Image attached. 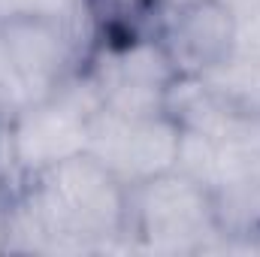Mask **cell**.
<instances>
[{
	"instance_id": "6da1fadb",
	"label": "cell",
	"mask_w": 260,
	"mask_h": 257,
	"mask_svg": "<svg viewBox=\"0 0 260 257\" xmlns=\"http://www.w3.org/2000/svg\"><path fill=\"white\" fill-rule=\"evenodd\" d=\"M34 179L37 185L27 197L49 224V251L88 248L97 239L121 233L127 221V185L88 151Z\"/></svg>"
},
{
	"instance_id": "7a4b0ae2",
	"label": "cell",
	"mask_w": 260,
	"mask_h": 257,
	"mask_svg": "<svg viewBox=\"0 0 260 257\" xmlns=\"http://www.w3.org/2000/svg\"><path fill=\"white\" fill-rule=\"evenodd\" d=\"M179 142L182 124L167 112L151 118H124L103 106L91 118L88 154L130 188L176 170Z\"/></svg>"
},
{
	"instance_id": "3957f363",
	"label": "cell",
	"mask_w": 260,
	"mask_h": 257,
	"mask_svg": "<svg viewBox=\"0 0 260 257\" xmlns=\"http://www.w3.org/2000/svg\"><path fill=\"white\" fill-rule=\"evenodd\" d=\"M130 200L136 230L151 242V248L188 251L197 248L203 233L221 230L212 194L179 170L130 185Z\"/></svg>"
},
{
	"instance_id": "277c9868",
	"label": "cell",
	"mask_w": 260,
	"mask_h": 257,
	"mask_svg": "<svg viewBox=\"0 0 260 257\" xmlns=\"http://www.w3.org/2000/svg\"><path fill=\"white\" fill-rule=\"evenodd\" d=\"M9 136H12V151L21 173L40 176L88 151L91 118L67 106L55 94H49L12 115Z\"/></svg>"
},
{
	"instance_id": "5b68a950",
	"label": "cell",
	"mask_w": 260,
	"mask_h": 257,
	"mask_svg": "<svg viewBox=\"0 0 260 257\" xmlns=\"http://www.w3.org/2000/svg\"><path fill=\"white\" fill-rule=\"evenodd\" d=\"M0 37L30 91V100L49 97L67 76L73 52V40L64 18H43V15L6 18L0 21Z\"/></svg>"
},
{
	"instance_id": "8992f818",
	"label": "cell",
	"mask_w": 260,
	"mask_h": 257,
	"mask_svg": "<svg viewBox=\"0 0 260 257\" xmlns=\"http://www.w3.org/2000/svg\"><path fill=\"white\" fill-rule=\"evenodd\" d=\"M179 18L173 24L176 40V64H191L188 73L224 61L233 52V15L218 0H203L188 9H176Z\"/></svg>"
},
{
	"instance_id": "52a82bcc",
	"label": "cell",
	"mask_w": 260,
	"mask_h": 257,
	"mask_svg": "<svg viewBox=\"0 0 260 257\" xmlns=\"http://www.w3.org/2000/svg\"><path fill=\"white\" fill-rule=\"evenodd\" d=\"M197 76L227 106H233L239 112H257L260 115V61L227 55L224 61L200 70Z\"/></svg>"
},
{
	"instance_id": "ba28073f",
	"label": "cell",
	"mask_w": 260,
	"mask_h": 257,
	"mask_svg": "<svg viewBox=\"0 0 260 257\" xmlns=\"http://www.w3.org/2000/svg\"><path fill=\"white\" fill-rule=\"evenodd\" d=\"M179 76L176 58L154 40H139L124 46L112 58V73L103 79H130V82H145V85H160L170 88V82Z\"/></svg>"
},
{
	"instance_id": "9c48e42d",
	"label": "cell",
	"mask_w": 260,
	"mask_h": 257,
	"mask_svg": "<svg viewBox=\"0 0 260 257\" xmlns=\"http://www.w3.org/2000/svg\"><path fill=\"white\" fill-rule=\"evenodd\" d=\"M103 106L124 118H151L167 112V88L130 82V79H100Z\"/></svg>"
},
{
	"instance_id": "30bf717a",
	"label": "cell",
	"mask_w": 260,
	"mask_h": 257,
	"mask_svg": "<svg viewBox=\"0 0 260 257\" xmlns=\"http://www.w3.org/2000/svg\"><path fill=\"white\" fill-rule=\"evenodd\" d=\"M76 0H0V21L43 15V18H67Z\"/></svg>"
},
{
	"instance_id": "8fae6325",
	"label": "cell",
	"mask_w": 260,
	"mask_h": 257,
	"mask_svg": "<svg viewBox=\"0 0 260 257\" xmlns=\"http://www.w3.org/2000/svg\"><path fill=\"white\" fill-rule=\"evenodd\" d=\"M230 55L260 61V12H251L233 21V52Z\"/></svg>"
},
{
	"instance_id": "7c38bea8",
	"label": "cell",
	"mask_w": 260,
	"mask_h": 257,
	"mask_svg": "<svg viewBox=\"0 0 260 257\" xmlns=\"http://www.w3.org/2000/svg\"><path fill=\"white\" fill-rule=\"evenodd\" d=\"M218 3L233 15V21L251 15V12H260V0H218Z\"/></svg>"
},
{
	"instance_id": "4fadbf2b",
	"label": "cell",
	"mask_w": 260,
	"mask_h": 257,
	"mask_svg": "<svg viewBox=\"0 0 260 257\" xmlns=\"http://www.w3.org/2000/svg\"><path fill=\"white\" fill-rule=\"evenodd\" d=\"M9 248V206L0 194V251Z\"/></svg>"
},
{
	"instance_id": "5bb4252c",
	"label": "cell",
	"mask_w": 260,
	"mask_h": 257,
	"mask_svg": "<svg viewBox=\"0 0 260 257\" xmlns=\"http://www.w3.org/2000/svg\"><path fill=\"white\" fill-rule=\"evenodd\" d=\"M167 6H173V9H188V6H194V3H203V0H164Z\"/></svg>"
},
{
	"instance_id": "9a60e30c",
	"label": "cell",
	"mask_w": 260,
	"mask_h": 257,
	"mask_svg": "<svg viewBox=\"0 0 260 257\" xmlns=\"http://www.w3.org/2000/svg\"><path fill=\"white\" fill-rule=\"evenodd\" d=\"M127 3H139V0H127Z\"/></svg>"
}]
</instances>
